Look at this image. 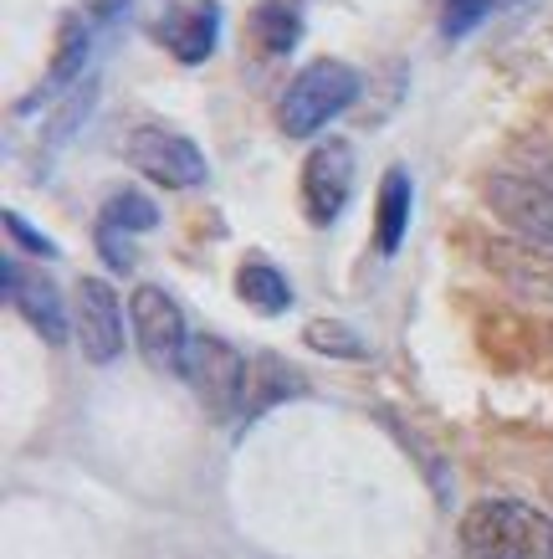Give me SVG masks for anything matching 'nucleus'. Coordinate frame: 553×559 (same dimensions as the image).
<instances>
[{
	"mask_svg": "<svg viewBox=\"0 0 553 559\" xmlns=\"http://www.w3.org/2000/svg\"><path fill=\"white\" fill-rule=\"evenodd\" d=\"M461 559H553V513L522 498H477L456 528Z\"/></svg>",
	"mask_w": 553,
	"mask_h": 559,
	"instance_id": "obj_1",
	"label": "nucleus"
},
{
	"mask_svg": "<svg viewBox=\"0 0 553 559\" xmlns=\"http://www.w3.org/2000/svg\"><path fill=\"white\" fill-rule=\"evenodd\" d=\"M364 93V78L349 68V62H334V57H318L282 87L277 98V129L287 139H313L323 123H334L338 114H349Z\"/></svg>",
	"mask_w": 553,
	"mask_h": 559,
	"instance_id": "obj_2",
	"label": "nucleus"
},
{
	"mask_svg": "<svg viewBox=\"0 0 553 559\" xmlns=\"http://www.w3.org/2000/svg\"><path fill=\"white\" fill-rule=\"evenodd\" d=\"M129 313H134L139 355L149 359L159 374H184V359H190V340H195V334L184 329L180 304H175L165 288L144 283V288H134V298H129Z\"/></svg>",
	"mask_w": 553,
	"mask_h": 559,
	"instance_id": "obj_3",
	"label": "nucleus"
},
{
	"mask_svg": "<svg viewBox=\"0 0 553 559\" xmlns=\"http://www.w3.org/2000/svg\"><path fill=\"white\" fill-rule=\"evenodd\" d=\"M184 380L195 385V395L205 401L211 416H236L247 406V390H252V365L236 355L226 340L195 334L190 340V359H184Z\"/></svg>",
	"mask_w": 553,
	"mask_h": 559,
	"instance_id": "obj_4",
	"label": "nucleus"
},
{
	"mask_svg": "<svg viewBox=\"0 0 553 559\" xmlns=\"http://www.w3.org/2000/svg\"><path fill=\"white\" fill-rule=\"evenodd\" d=\"M123 154H129V165L144 180H154L165 190H195L205 180V154L195 150V139L159 129V123H139L129 134V144H123Z\"/></svg>",
	"mask_w": 553,
	"mask_h": 559,
	"instance_id": "obj_5",
	"label": "nucleus"
},
{
	"mask_svg": "<svg viewBox=\"0 0 553 559\" xmlns=\"http://www.w3.org/2000/svg\"><path fill=\"white\" fill-rule=\"evenodd\" d=\"M353 195V150L344 139H323L302 159V216L313 226H334Z\"/></svg>",
	"mask_w": 553,
	"mask_h": 559,
	"instance_id": "obj_6",
	"label": "nucleus"
},
{
	"mask_svg": "<svg viewBox=\"0 0 553 559\" xmlns=\"http://www.w3.org/2000/svg\"><path fill=\"white\" fill-rule=\"evenodd\" d=\"M0 288H5V304L16 308L47 344H62L72 334V304H62V293H57L47 272L26 267L21 257H5L0 262Z\"/></svg>",
	"mask_w": 553,
	"mask_h": 559,
	"instance_id": "obj_7",
	"label": "nucleus"
},
{
	"mask_svg": "<svg viewBox=\"0 0 553 559\" xmlns=\"http://www.w3.org/2000/svg\"><path fill=\"white\" fill-rule=\"evenodd\" d=\"M492 216L503 221L507 231H518V241H533V247H549L553 252V190L538 186V180H522V175H492L482 186Z\"/></svg>",
	"mask_w": 553,
	"mask_h": 559,
	"instance_id": "obj_8",
	"label": "nucleus"
},
{
	"mask_svg": "<svg viewBox=\"0 0 553 559\" xmlns=\"http://www.w3.org/2000/svg\"><path fill=\"white\" fill-rule=\"evenodd\" d=\"M72 334L93 365H113L123 355V304L103 277H83L72 288Z\"/></svg>",
	"mask_w": 553,
	"mask_h": 559,
	"instance_id": "obj_9",
	"label": "nucleus"
},
{
	"mask_svg": "<svg viewBox=\"0 0 553 559\" xmlns=\"http://www.w3.org/2000/svg\"><path fill=\"white\" fill-rule=\"evenodd\" d=\"M486 267L528 304H553V252L533 241H486Z\"/></svg>",
	"mask_w": 553,
	"mask_h": 559,
	"instance_id": "obj_10",
	"label": "nucleus"
},
{
	"mask_svg": "<svg viewBox=\"0 0 553 559\" xmlns=\"http://www.w3.org/2000/svg\"><path fill=\"white\" fill-rule=\"evenodd\" d=\"M154 32H159V41H165V51L175 57V62L201 68L205 57L216 51V41H220V5L216 0H190V5H175Z\"/></svg>",
	"mask_w": 553,
	"mask_h": 559,
	"instance_id": "obj_11",
	"label": "nucleus"
},
{
	"mask_svg": "<svg viewBox=\"0 0 553 559\" xmlns=\"http://www.w3.org/2000/svg\"><path fill=\"white\" fill-rule=\"evenodd\" d=\"M410 201H416L410 175L395 165V170L380 180V205H374V241H380V252H385V257L400 252L405 226H410Z\"/></svg>",
	"mask_w": 553,
	"mask_h": 559,
	"instance_id": "obj_12",
	"label": "nucleus"
},
{
	"mask_svg": "<svg viewBox=\"0 0 553 559\" xmlns=\"http://www.w3.org/2000/svg\"><path fill=\"white\" fill-rule=\"evenodd\" d=\"M236 293H241V304L252 308V313H262V319H277V313L292 308L287 277L272 267V262H262V257H247V262L236 267Z\"/></svg>",
	"mask_w": 553,
	"mask_h": 559,
	"instance_id": "obj_13",
	"label": "nucleus"
},
{
	"mask_svg": "<svg viewBox=\"0 0 553 559\" xmlns=\"http://www.w3.org/2000/svg\"><path fill=\"white\" fill-rule=\"evenodd\" d=\"M252 36H256V47L267 51V57H287V51L298 47V36H302L298 5H287V0H262V5L252 11Z\"/></svg>",
	"mask_w": 553,
	"mask_h": 559,
	"instance_id": "obj_14",
	"label": "nucleus"
},
{
	"mask_svg": "<svg viewBox=\"0 0 553 559\" xmlns=\"http://www.w3.org/2000/svg\"><path fill=\"white\" fill-rule=\"evenodd\" d=\"M98 226L123 231V237H134V231H154V226H159V205H154L149 195H139V190H118V195H108V205H103Z\"/></svg>",
	"mask_w": 553,
	"mask_h": 559,
	"instance_id": "obj_15",
	"label": "nucleus"
},
{
	"mask_svg": "<svg viewBox=\"0 0 553 559\" xmlns=\"http://www.w3.org/2000/svg\"><path fill=\"white\" fill-rule=\"evenodd\" d=\"M308 349H318V355H334V359H369V344L353 334L349 323H334V319H313L308 323Z\"/></svg>",
	"mask_w": 553,
	"mask_h": 559,
	"instance_id": "obj_16",
	"label": "nucleus"
},
{
	"mask_svg": "<svg viewBox=\"0 0 553 559\" xmlns=\"http://www.w3.org/2000/svg\"><path fill=\"white\" fill-rule=\"evenodd\" d=\"M83 57H87V21L68 16L62 21V51H57V68L47 78V93H62V83L83 72Z\"/></svg>",
	"mask_w": 553,
	"mask_h": 559,
	"instance_id": "obj_17",
	"label": "nucleus"
},
{
	"mask_svg": "<svg viewBox=\"0 0 553 559\" xmlns=\"http://www.w3.org/2000/svg\"><path fill=\"white\" fill-rule=\"evenodd\" d=\"M503 0H441V36L446 41H461L482 26L486 16H497Z\"/></svg>",
	"mask_w": 553,
	"mask_h": 559,
	"instance_id": "obj_18",
	"label": "nucleus"
},
{
	"mask_svg": "<svg viewBox=\"0 0 553 559\" xmlns=\"http://www.w3.org/2000/svg\"><path fill=\"white\" fill-rule=\"evenodd\" d=\"M5 231H11V237H16L32 257H57V241L41 237V231H32V226H26V216H16V211H5Z\"/></svg>",
	"mask_w": 553,
	"mask_h": 559,
	"instance_id": "obj_19",
	"label": "nucleus"
},
{
	"mask_svg": "<svg viewBox=\"0 0 553 559\" xmlns=\"http://www.w3.org/2000/svg\"><path fill=\"white\" fill-rule=\"evenodd\" d=\"M549 349H553V323H549Z\"/></svg>",
	"mask_w": 553,
	"mask_h": 559,
	"instance_id": "obj_20",
	"label": "nucleus"
}]
</instances>
